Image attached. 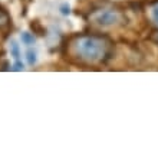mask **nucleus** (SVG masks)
Returning <instances> with one entry per match:
<instances>
[{
  "label": "nucleus",
  "instance_id": "obj_9",
  "mask_svg": "<svg viewBox=\"0 0 158 157\" xmlns=\"http://www.w3.org/2000/svg\"><path fill=\"white\" fill-rule=\"evenodd\" d=\"M154 41L158 43V33H157V35H155V36H154Z\"/></svg>",
  "mask_w": 158,
  "mask_h": 157
},
{
  "label": "nucleus",
  "instance_id": "obj_5",
  "mask_svg": "<svg viewBox=\"0 0 158 157\" xmlns=\"http://www.w3.org/2000/svg\"><path fill=\"white\" fill-rule=\"evenodd\" d=\"M22 42H23L25 45H33L35 43L33 35H32V33H27V32L22 33Z\"/></svg>",
  "mask_w": 158,
  "mask_h": 157
},
{
  "label": "nucleus",
  "instance_id": "obj_1",
  "mask_svg": "<svg viewBox=\"0 0 158 157\" xmlns=\"http://www.w3.org/2000/svg\"><path fill=\"white\" fill-rule=\"evenodd\" d=\"M112 41L102 35H76L68 42V56L81 65H102L112 56Z\"/></svg>",
  "mask_w": 158,
  "mask_h": 157
},
{
  "label": "nucleus",
  "instance_id": "obj_3",
  "mask_svg": "<svg viewBox=\"0 0 158 157\" xmlns=\"http://www.w3.org/2000/svg\"><path fill=\"white\" fill-rule=\"evenodd\" d=\"M10 26V16L9 13L0 6V30H7Z\"/></svg>",
  "mask_w": 158,
  "mask_h": 157
},
{
  "label": "nucleus",
  "instance_id": "obj_8",
  "mask_svg": "<svg viewBox=\"0 0 158 157\" xmlns=\"http://www.w3.org/2000/svg\"><path fill=\"white\" fill-rule=\"evenodd\" d=\"M22 69H23V63L20 61H16L15 66H13V71H22Z\"/></svg>",
  "mask_w": 158,
  "mask_h": 157
},
{
  "label": "nucleus",
  "instance_id": "obj_2",
  "mask_svg": "<svg viewBox=\"0 0 158 157\" xmlns=\"http://www.w3.org/2000/svg\"><path fill=\"white\" fill-rule=\"evenodd\" d=\"M89 22L99 28H118L127 23V16L115 7H99L91 12Z\"/></svg>",
  "mask_w": 158,
  "mask_h": 157
},
{
  "label": "nucleus",
  "instance_id": "obj_4",
  "mask_svg": "<svg viewBox=\"0 0 158 157\" xmlns=\"http://www.w3.org/2000/svg\"><path fill=\"white\" fill-rule=\"evenodd\" d=\"M150 17H151V22H152L155 26H158V0L151 4V7H150Z\"/></svg>",
  "mask_w": 158,
  "mask_h": 157
},
{
  "label": "nucleus",
  "instance_id": "obj_7",
  "mask_svg": "<svg viewBox=\"0 0 158 157\" xmlns=\"http://www.w3.org/2000/svg\"><path fill=\"white\" fill-rule=\"evenodd\" d=\"M27 62H29V65H35L36 63V54H35L33 50H27Z\"/></svg>",
  "mask_w": 158,
  "mask_h": 157
},
{
  "label": "nucleus",
  "instance_id": "obj_6",
  "mask_svg": "<svg viewBox=\"0 0 158 157\" xmlns=\"http://www.w3.org/2000/svg\"><path fill=\"white\" fill-rule=\"evenodd\" d=\"M10 48H12V55H13V58L16 59V61H20V52H19V45H17L16 42H12V43H10Z\"/></svg>",
  "mask_w": 158,
  "mask_h": 157
}]
</instances>
